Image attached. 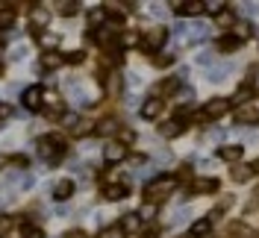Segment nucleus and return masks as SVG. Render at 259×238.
<instances>
[{
    "instance_id": "obj_35",
    "label": "nucleus",
    "mask_w": 259,
    "mask_h": 238,
    "mask_svg": "<svg viewBox=\"0 0 259 238\" xmlns=\"http://www.w3.org/2000/svg\"><path fill=\"white\" fill-rule=\"evenodd\" d=\"M133 44L139 47V35H136V32H121V50H124V47H133Z\"/></svg>"
},
{
    "instance_id": "obj_37",
    "label": "nucleus",
    "mask_w": 259,
    "mask_h": 238,
    "mask_svg": "<svg viewBox=\"0 0 259 238\" xmlns=\"http://www.w3.org/2000/svg\"><path fill=\"white\" fill-rule=\"evenodd\" d=\"M153 65H156V68H168V65H174V56H171V53L156 56V59H153Z\"/></svg>"
},
{
    "instance_id": "obj_5",
    "label": "nucleus",
    "mask_w": 259,
    "mask_h": 238,
    "mask_svg": "<svg viewBox=\"0 0 259 238\" xmlns=\"http://www.w3.org/2000/svg\"><path fill=\"white\" fill-rule=\"evenodd\" d=\"M45 85H30V88H24L21 91V103H24V109L27 112H41L45 109Z\"/></svg>"
},
{
    "instance_id": "obj_23",
    "label": "nucleus",
    "mask_w": 259,
    "mask_h": 238,
    "mask_svg": "<svg viewBox=\"0 0 259 238\" xmlns=\"http://www.w3.org/2000/svg\"><path fill=\"white\" fill-rule=\"evenodd\" d=\"M62 65H65V56H59V53H45L38 59V71H56Z\"/></svg>"
},
{
    "instance_id": "obj_14",
    "label": "nucleus",
    "mask_w": 259,
    "mask_h": 238,
    "mask_svg": "<svg viewBox=\"0 0 259 238\" xmlns=\"http://www.w3.org/2000/svg\"><path fill=\"white\" fill-rule=\"evenodd\" d=\"M45 103H48L50 121H59V118H65V109H68V106H65V100L56 94V91H48V94H45Z\"/></svg>"
},
{
    "instance_id": "obj_38",
    "label": "nucleus",
    "mask_w": 259,
    "mask_h": 238,
    "mask_svg": "<svg viewBox=\"0 0 259 238\" xmlns=\"http://www.w3.org/2000/svg\"><path fill=\"white\" fill-rule=\"evenodd\" d=\"M9 115H12V106H9V103H3V100H0V121H6V118H9Z\"/></svg>"
},
{
    "instance_id": "obj_2",
    "label": "nucleus",
    "mask_w": 259,
    "mask_h": 238,
    "mask_svg": "<svg viewBox=\"0 0 259 238\" xmlns=\"http://www.w3.org/2000/svg\"><path fill=\"white\" fill-rule=\"evenodd\" d=\"M168 38H171V30L168 27H153V30H145L139 35V50L147 53V56H159L162 47L168 44Z\"/></svg>"
},
{
    "instance_id": "obj_41",
    "label": "nucleus",
    "mask_w": 259,
    "mask_h": 238,
    "mask_svg": "<svg viewBox=\"0 0 259 238\" xmlns=\"http://www.w3.org/2000/svg\"><path fill=\"white\" fill-rule=\"evenodd\" d=\"M256 197H259V194H256Z\"/></svg>"
},
{
    "instance_id": "obj_31",
    "label": "nucleus",
    "mask_w": 259,
    "mask_h": 238,
    "mask_svg": "<svg viewBox=\"0 0 259 238\" xmlns=\"http://www.w3.org/2000/svg\"><path fill=\"white\" fill-rule=\"evenodd\" d=\"M15 221L18 218H12V215H0V238L9 235V232L15 229Z\"/></svg>"
},
{
    "instance_id": "obj_15",
    "label": "nucleus",
    "mask_w": 259,
    "mask_h": 238,
    "mask_svg": "<svg viewBox=\"0 0 259 238\" xmlns=\"http://www.w3.org/2000/svg\"><path fill=\"white\" fill-rule=\"evenodd\" d=\"M121 132V124H118V118L115 115H106V118H100L95 124V135L100 138H106V135H118Z\"/></svg>"
},
{
    "instance_id": "obj_10",
    "label": "nucleus",
    "mask_w": 259,
    "mask_h": 238,
    "mask_svg": "<svg viewBox=\"0 0 259 238\" xmlns=\"http://www.w3.org/2000/svg\"><path fill=\"white\" fill-rule=\"evenodd\" d=\"M127 156H130V147H124V144H118V141H109L106 150H103V162H106L109 168H112V165H121Z\"/></svg>"
},
{
    "instance_id": "obj_29",
    "label": "nucleus",
    "mask_w": 259,
    "mask_h": 238,
    "mask_svg": "<svg viewBox=\"0 0 259 238\" xmlns=\"http://www.w3.org/2000/svg\"><path fill=\"white\" fill-rule=\"evenodd\" d=\"M239 44H242V38H239L236 32H233V35H224V38H218V50H221V53H230V50H236Z\"/></svg>"
},
{
    "instance_id": "obj_18",
    "label": "nucleus",
    "mask_w": 259,
    "mask_h": 238,
    "mask_svg": "<svg viewBox=\"0 0 259 238\" xmlns=\"http://www.w3.org/2000/svg\"><path fill=\"white\" fill-rule=\"evenodd\" d=\"M118 223H121V229H124L127 235H136V232H142V229H145V221L139 218V212H127Z\"/></svg>"
},
{
    "instance_id": "obj_40",
    "label": "nucleus",
    "mask_w": 259,
    "mask_h": 238,
    "mask_svg": "<svg viewBox=\"0 0 259 238\" xmlns=\"http://www.w3.org/2000/svg\"><path fill=\"white\" fill-rule=\"evenodd\" d=\"M180 238H189V232H186V235H180Z\"/></svg>"
},
{
    "instance_id": "obj_28",
    "label": "nucleus",
    "mask_w": 259,
    "mask_h": 238,
    "mask_svg": "<svg viewBox=\"0 0 259 238\" xmlns=\"http://www.w3.org/2000/svg\"><path fill=\"white\" fill-rule=\"evenodd\" d=\"M97 238H127V232L121 229V223L115 221V223H109V226H103V229L97 232Z\"/></svg>"
},
{
    "instance_id": "obj_34",
    "label": "nucleus",
    "mask_w": 259,
    "mask_h": 238,
    "mask_svg": "<svg viewBox=\"0 0 259 238\" xmlns=\"http://www.w3.org/2000/svg\"><path fill=\"white\" fill-rule=\"evenodd\" d=\"M21 232H24V238H45V229L41 226H30V223H24Z\"/></svg>"
},
{
    "instance_id": "obj_12",
    "label": "nucleus",
    "mask_w": 259,
    "mask_h": 238,
    "mask_svg": "<svg viewBox=\"0 0 259 238\" xmlns=\"http://www.w3.org/2000/svg\"><path fill=\"white\" fill-rule=\"evenodd\" d=\"M218 191V179L215 176H206V179H194L192 185H186V197H194V194H212Z\"/></svg>"
},
{
    "instance_id": "obj_6",
    "label": "nucleus",
    "mask_w": 259,
    "mask_h": 238,
    "mask_svg": "<svg viewBox=\"0 0 259 238\" xmlns=\"http://www.w3.org/2000/svg\"><path fill=\"white\" fill-rule=\"evenodd\" d=\"M168 6L180 18H194V15H200V12H206V0H171Z\"/></svg>"
},
{
    "instance_id": "obj_11",
    "label": "nucleus",
    "mask_w": 259,
    "mask_h": 238,
    "mask_svg": "<svg viewBox=\"0 0 259 238\" xmlns=\"http://www.w3.org/2000/svg\"><path fill=\"white\" fill-rule=\"evenodd\" d=\"M162 112H165V100L153 94V97H147L145 103H142V109H139V115H142L145 121H156V118H159Z\"/></svg>"
},
{
    "instance_id": "obj_17",
    "label": "nucleus",
    "mask_w": 259,
    "mask_h": 238,
    "mask_svg": "<svg viewBox=\"0 0 259 238\" xmlns=\"http://www.w3.org/2000/svg\"><path fill=\"white\" fill-rule=\"evenodd\" d=\"M35 41H38V47L45 50V53H56V47L62 44V35L48 30V32H38V35H35Z\"/></svg>"
},
{
    "instance_id": "obj_27",
    "label": "nucleus",
    "mask_w": 259,
    "mask_h": 238,
    "mask_svg": "<svg viewBox=\"0 0 259 238\" xmlns=\"http://www.w3.org/2000/svg\"><path fill=\"white\" fill-rule=\"evenodd\" d=\"M156 215H159V206H156V203H142V209H139V218H142V221L145 223H150V221H156Z\"/></svg>"
},
{
    "instance_id": "obj_36",
    "label": "nucleus",
    "mask_w": 259,
    "mask_h": 238,
    "mask_svg": "<svg viewBox=\"0 0 259 238\" xmlns=\"http://www.w3.org/2000/svg\"><path fill=\"white\" fill-rule=\"evenodd\" d=\"M82 62H85V53L82 50H74V53L65 56V65H82Z\"/></svg>"
},
{
    "instance_id": "obj_4",
    "label": "nucleus",
    "mask_w": 259,
    "mask_h": 238,
    "mask_svg": "<svg viewBox=\"0 0 259 238\" xmlns=\"http://www.w3.org/2000/svg\"><path fill=\"white\" fill-rule=\"evenodd\" d=\"M230 112V100L227 97H212L209 103H203V109L194 115V121H200V124H206V121H218L221 115Z\"/></svg>"
},
{
    "instance_id": "obj_22",
    "label": "nucleus",
    "mask_w": 259,
    "mask_h": 238,
    "mask_svg": "<svg viewBox=\"0 0 259 238\" xmlns=\"http://www.w3.org/2000/svg\"><path fill=\"white\" fill-rule=\"evenodd\" d=\"M242 156H244L242 144H224V147H218V159H224V162H239Z\"/></svg>"
},
{
    "instance_id": "obj_21",
    "label": "nucleus",
    "mask_w": 259,
    "mask_h": 238,
    "mask_svg": "<svg viewBox=\"0 0 259 238\" xmlns=\"http://www.w3.org/2000/svg\"><path fill=\"white\" fill-rule=\"evenodd\" d=\"M177 91H183V79L180 77H165L156 85V97H162V94H177Z\"/></svg>"
},
{
    "instance_id": "obj_26",
    "label": "nucleus",
    "mask_w": 259,
    "mask_h": 238,
    "mask_svg": "<svg viewBox=\"0 0 259 238\" xmlns=\"http://www.w3.org/2000/svg\"><path fill=\"white\" fill-rule=\"evenodd\" d=\"M215 24H218V27H233V30H236V9L227 6L224 12H218V15H215Z\"/></svg>"
},
{
    "instance_id": "obj_24",
    "label": "nucleus",
    "mask_w": 259,
    "mask_h": 238,
    "mask_svg": "<svg viewBox=\"0 0 259 238\" xmlns=\"http://www.w3.org/2000/svg\"><path fill=\"white\" fill-rule=\"evenodd\" d=\"M109 21V15H106V6H97V9H92L89 12V24L95 27V30H103V24Z\"/></svg>"
},
{
    "instance_id": "obj_33",
    "label": "nucleus",
    "mask_w": 259,
    "mask_h": 238,
    "mask_svg": "<svg viewBox=\"0 0 259 238\" xmlns=\"http://www.w3.org/2000/svg\"><path fill=\"white\" fill-rule=\"evenodd\" d=\"M15 24V12L12 9H0V30H9Z\"/></svg>"
},
{
    "instance_id": "obj_19",
    "label": "nucleus",
    "mask_w": 259,
    "mask_h": 238,
    "mask_svg": "<svg viewBox=\"0 0 259 238\" xmlns=\"http://www.w3.org/2000/svg\"><path fill=\"white\" fill-rule=\"evenodd\" d=\"M186 132V121L183 118H174V121H165L159 127V135H165V138H177V135H183Z\"/></svg>"
},
{
    "instance_id": "obj_8",
    "label": "nucleus",
    "mask_w": 259,
    "mask_h": 238,
    "mask_svg": "<svg viewBox=\"0 0 259 238\" xmlns=\"http://www.w3.org/2000/svg\"><path fill=\"white\" fill-rule=\"evenodd\" d=\"M233 121H236L239 127H256L259 124V106L256 103H242V106H236Z\"/></svg>"
},
{
    "instance_id": "obj_39",
    "label": "nucleus",
    "mask_w": 259,
    "mask_h": 238,
    "mask_svg": "<svg viewBox=\"0 0 259 238\" xmlns=\"http://www.w3.org/2000/svg\"><path fill=\"white\" fill-rule=\"evenodd\" d=\"M9 162H12V159H9V156H0V171H3V168H6Z\"/></svg>"
},
{
    "instance_id": "obj_1",
    "label": "nucleus",
    "mask_w": 259,
    "mask_h": 238,
    "mask_svg": "<svg viewBox=\"0 0 259 238\" xmlns=\"http://www.w3.org/2000/svg\"><path fill=\"white\" fill-rule=\"evenodd\" d=\"M177 182H180L177 174H156L145 185V200H147V203H156V206H159L162 200H165L171 191L177 188Z\"/></svg>"
},
{
    "instance_id": "obj_13",
    "label": "nucleus",
    "mask_w": 259,
    "mask_h": 238,
    "mask_svg": "<svg viewBox=\"0 0 259 238\" xmlns=\"http://www.w3.org/2000/svg\"><path fill=\"white\" fill-rule=\"evenodd\" d=\"M74 191H77V182H74L71 176H65V179H59V182L53 185V200H56V203H65V200L74 197Z\"/></svg>"
},
{
    "instance_id": "obj_16",
    "label": "nucleus",
    "mask_w": 259,
    "mask_h": 238,
    "mask_svg": "<svg viewBox=\"0 0 259 238\" xmlns=\"http://www.w3.org/2000/svg\"><path fill=\"white\" fill-rule=\"evenodd\" d=\"M212 223H215V215H206V218H197V221L189 226V238H206L212 232Z\"/></svg>"
},
{
    "instance_id": "obj_32",
    "label": "nucleus",
    "mask_w": 259,
    "mask_h": 238,
    "mask_svg": "<svg viewBox=\"0 0 259 238\" xmlns=\"http://www.w3.org/2000/svg\"><path fill=\"white\" fill-rule=\"evenodd\" d=\"M115 141L124 144V147H130V144L136 141V132H133L130 127H121V132H118V138H115Z\"/></svg>"
},
{
    "instance_id": "obj_20",
    "label": "nucleus",
    "mask_w": 259,
    "mask_h": 238,
    "mask_svg": "<svg viewBox=\"0 0 259 238\" xmlns=\"http://www.w3.org/2000/svg\"><path fill=\"white\" fill-rule=\"evenodd\" d=\"M71 124H74V127H68V129H71V135H74V138H82V135L95 132V124H92V121H85V118L71 115Z\"/></svg>"
},
{
    "instance_id": "obj_7",
    "label": "nucleus",
    "mask_w": 259,
    "mask_h": 238,
    "mask_svg": "<svg viewBox=\"0 0 259 238\" xmlns=\"http://www.w3.org/2000/svg\"><path fill=\"white\" fill-rule=\"evenodd\" d=\"M100 194H103V200L118 203V200H124V197L130 194V182L124 179V176H121V179H109V182L103 185V191H100Z\"/></svg>"
},
{
    "instance_id": "obj_30",
    "label": "nucleus",
    "mask_w": 259,
    "mask_h": 238,
    "mask_svg": "<svg viewBox=\"0 0 259 238\" xmlns=\"http://www.w3.org/2000/svg\"><path fill=\"white\" fill-rule=\"evenodd\" d=\"M253 171H256V165H242V168H233V182H247Z\"/></svg>"
},
{
    "instance_id": "obj_9",
    "label": "nucleus",
    "mask_w": 259,
    "mask_h": 238,
    "mask_svg": "<svg viewBox=\"0 0 259 238\" xmlns=\"http://www.w3.org/2000/svg\"><path fill=\"white\" fill-rule=\"evenodd\" d=\"M48 24H50V12L41 3H35L30 9V27L35 30V35H38V32H48Z\"/></svg>"
},
{
    "instance_id": "obj_25",
    "label": "nucleus",
    "mask_w": 259,
    "mask_h": 238,
    "mask_svg": "<svg viewBox=\"0 0 259 238\" xmlns=\"http://www.w3.org/2000/svg\"><path fill=\"white\" fill-rule=\"evenodd\" d=\"M56 12L62 18H74L80 12V3H77V0H59V3H56Z\"/></svg>"
},
{
    "instance_id": "obj_3",
    "label": "nucleus",
    "mask_w": 259,
    "mask_h": 238,
    "mask_svg": "<svg viewBox=\"0 0 259 238\" xmlns=\"http://www.w3.org/2000/svg\"><path fill=\"white\" fill-rule=\"evenodd\" d=\"M35 147H38V156L48 159V162H59V159H65V153H68V144H65L62 135H41L38 141H35Z\"/></svg>"
}]
</instances>
